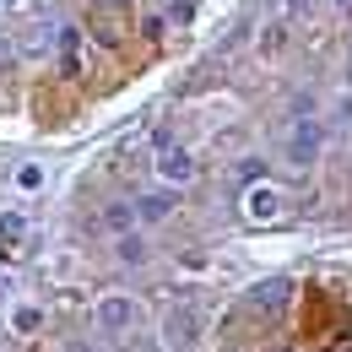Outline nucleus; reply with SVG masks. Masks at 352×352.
Masks as SVG:
<instances>
[{"label": "nucleus", "instance_id": "1", "mask_svg": "<svg viewBox=\"0 0 352 352\" xmlns=\"http://www.w3.org/2000/svg\"><path fill=\"white\" fill-rule=\"evenodd\" d=\"M320 141H325V131H320L314 120H298V125L287 131V163H293V168H309V163L320 157Z\"/></svg>", "mask_w": 352, "mask_h": 352}, {"label": "nucleus", "instance_id": "2", "mask_svg": "<svg viewBox=\"0 0 352 352\" xmlns=\"http://www.w3.org/2000/svg\"><path fill=\"white\" fill-rule=\"evenodd\" d=\"M244 212H250V222H276L282 217V190L265 184V179H255L250 195H244Z\"/></svg>", "mask_w": 352, "mask_h": 352}, {"label": "nucleus", "instance_id": "3", "mask_svg": "<svg viewBox=\"0 0 352 352\" xmlns=\"http://www.w3.org/2000/svg\"><path fill=\"white\" fill-rule=\"evenodd\" d=\"M120 33H125L120 0H98V6H92V38H98V44H120Z\"/></svg>", "mask_w": 352, "mask_h": 352}, {"label": "nucleus", "instance_id": "4", "mask_svg": "<svg viewBox=\"0 0 352 352\" xmlns=\"http://www.w3.org/2000/svg\"><path fill=\"white\" fill-rule=\"evenodd\" d=\"M287 298H293V282H282V276H271V282H261V287H250V309H255V314H282Z\"/></svg>", "mask_w": 352, "mask_h": 352}, {"label": "nucleus", "instance_id": "5", "mask_svg": "<svg viewBox=\"0 0 352 352\" xmlns=\"http://www.w3.org/2000/svg\"><path fill=\"white\" fill-rule=\"evenodd\" d=\"M98 325L114 331V336L135 331V304H131V298H103V304H98Z\"/></svg>", "mask_w": 352, "mask_h": 352}, {"label": "nucleus", "instance_id": "6", "mask_svg": "<svg viewBox=\"0 0 352 352\" xmlns=\"http://www.w3.org/2000/svg\"><path fill=\"white\" fill-rule=\"evenodd\" d=\"M174 190H152V195H141V201H135V217L141 222H163L168 217V212H174Z\"/></svg>", "mask_w": 352, "mask_h": 352}, {"label": "nucleus", "instance_id": "7", "mask_svg": "<svg viewBox=\"0 0 352 352\" xmlns=\"http://www.w3.org/2000/svg\"><path fill=\"white\" fill-rule=\"evenodd\" d=\"M157 168H163V179H168V184H190V179H195V163H190V152H163V157H157Z\"/></svg>", "mask_w": 352, "mask_h": 352}, {"label": "nucleus", "instance_id": "8", "mask_svg": "<svg viewBox=\"0 0 352 352\" xmlns=\"http://www.w3.org/2000/svg\"><path fill=\"white\" fill-rule=\"evenodd\" d=\"M168 336H174V347H190L195 342V309L179 304L174 314H168Z\"/></svg>", "mask_w": 352, "mask_h": 352}, {"label": "nucleus", "instance_id": "9", "mask_svg": "<svg viewBox=\"0 0 352 352\" xmlns=\"http://www.w3.org/2000/svg\"><path fill=\"white\" fill-rule=\"evenodd\" d=\"M16 239H22V217L6 212L0 217V261H16Z\"/></svg>", "mask_w": 352, "mask_h": 352}, {"label": "nucleus", "instance_id": "10", "mask_svg": "<svg viewBox=\"0 0 352 352\" xmlns=\"http://www.w3.org/2000/svg\"><path fill=\"white\" fill-rule=\"evenodd\" d=\"M11 325H16V331H38V325H44V314H38V309H16V314H11Z\"/></svg>", "mask_w": 352, "mask_h": 352}, {"label": "nucleus", "instance_id": "11", "mask_svg": "<svg viewBox=\"0 0 352 352\" xmlns=\"http://www.w3.org/2000/svg\"><path fill=\"white\" fill-rule=\"evenodd\" d=\"M120 261H125V265H141V239H120Z\"/></svg>", "mask_w": 352, "mask_h": 352}, {"label": "nucleus", "instance_id": "12", "mask_svg": "<svg viewBox=\"0 0 352 352\" xmlns=\"http://www.w3.org/2000/svg\"><path fill=\"white\" fill-rule=\"evenodd\" d=\"M135 206H109V228H131Z\"/></svg>", "mask_w": 352, "mask_h": 352}, {"label": "nucleus", "instance_id": "13", "mask_svg": "<svg viewBox=\"0 0 352 352\" xmlns=\"http://www.w3.org/2000/svg\"><path fill=\"white\" fill-rule=\"evenodd\" d=\"M287 6H304V0H287Z\"/></svg>", "mask_w": 352, "mask_h": 352}, {"label": "nucleus", "instance_id": "14", "mask_svg": "<svg viewBox=\"0 0 352 352\" xmlns=\"http://www.w3.org/2000/svg\"><path fill=\"white\" fill-rule=\"evenodd\" d=\"M347 76H352V60H347Z\"/></svg>", "mask_w": 352, "mask_h": 352}]
</instances>
